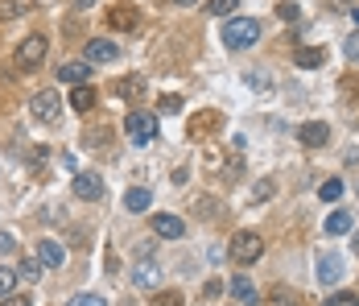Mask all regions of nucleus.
Returning a JSON list of instances; mask_svg holds the SVG:
<instances>
[{
	"instance_id": "obj_24",
	"label": "nucleus",
	"mask_w": 359,
	"mask_h": 306,
	"mask_svg": "<svg viewBox=\"0 0 359 306\" xmlns=\"http://www.w3.org/2000/svg\"><path fill=\"white\" fill-rule=\"evenodd\" d=\"M17 278L37 282V278H41V261H37V257H25V261H21V269H17Z\"/></svg>"
},
{
	"instance_id": "obj_28",
	"label": "nucleus",
	"mask_w": 359,
	"mask_h": 306,
	"mask_svg": "<svg viewBox=\"0 0 359 306\" xmlns=\"http://www.w3.org/2000/svg\"><path fill=\"white\" fill-rule=\"evenodd\" d=\"M277 12H281L285 21H298V17H302V8H298L294 0H281V4H277Z\"/></svg>"
},
{
	"instance_id": "obj_12",
	"label": "nucleus",
	"mask_w": 359,
	"mask_h": 306,
	"mask_svg": "<svg viewBox=\"0 0 359 306\" xmlns=\"http://www.w3.org/2000/svg\"><path fill=\"white\" fill-rule=\"evenodd\" d=\"M339 278H343V257H335V253L318 257V282H322V286H335Z\"/></svg>"
},
{
	"instance_id": "obj_14",
	"label": "nucleus",
	"mask_w": 359,
	"mask_h": 306,
	"mask_svg": "<svg viewBox=\"0 0 359 306\" xmlns=\"http://www.w3.org/2000/svg\"><path fill=\"white\" fill-rule=\"evenodd\" d=\"M37 261H41L45 269H62V261H66V249H62L58 240H41V249H37Z\"/></svg>"
},
{
	"instance_id": "obj_4",
	"label": "nucleus",
	"mask_w": 359,
	"mask_h": 306,
	"mask_svg": "<svg viewBox=\"0 0 359 306\" xmlns=\"http://www.w3.org/2000/svg\"><path fill=\"white\" fill-rule=\"evenodd\" d=\"M153 137H157V116L145 112V108L128 112V141H132V145H149Z\"/></svg>"
},
{
	"instance_id": "obj_15",
	"label": "nucleus",
	"mask_w": 359,
	"mask_h": 306,
	"mask_svg": "<svg viewBox=\"0 0 359 306\" xmlns=\"http://www.w3.org/2000/svg\"><path fill=\"white\" fill-rule=\"evenodd\" d=\"M136 21H141V17H136L132 4H116V8L107 12V25H112V29H136Z\"/></svg>"
},
{
	"instance_id": "obj_42",
	"label": "nucleus",
	"mask_w": 359,
	"mask_h": 306,
	"mask_svg": "<svg viewBox=\"0 0 359 306\" xmlns=\"http://www.w3.org/2000/svg\"><path fill=\"white\" fill-rule=\"evenodd\" d=\"M351 245H356V253H359V232H356V240H351Z\"/></svg>"
},
{
	"instance_id": "obj_21",
	"label": "nucleus",
	"mask_w": 359,
	"mask_h": 306,
	"mask_svg": "<svg viewBox=\"0 0 359 306\" xmlns=\"http://www.w3.org/2000/svg\"><path fill=\"white\" fill-rule=\"evenodd\" d=\"M351 232V211H335L327 220V236H347Z\"/></svg>"
},
{
	"instance_id": "obj_16",
	"label": "nucleus",
	"mask_w": 359,
	"mask_h": 306,
	"mask_svg": "<svg viewBox=\"0 0 359 306\" xmlns=\"http://www.w3.org/2000/svg\"><path fill=\"white\" fill-rule=\"evenodd\" d=\"M153 232L165 236V240H178V236L186 232V224H182L178 216H153Z\"/></svg>"
},
{
	"instance_id": "obj_17",
	"label": "nucleus",
	"mask_w": 359,
	"mask_h": 306,
	"mask_svg": "<svg viewBox=\"0 0 359 306\" xmlns=\"http://www.w3.org/2000/svg\"><path fill=\"white\" fill-rule=\"evenodd\" d=\"M294 62H298V66H306V70H314V66H322V62H327V54H322L318 46H298V50H294Z\"/></svg>"
},
{
	"instance_id": "obj_38",
	"label": "nucleus",
	"mask_w": 359,
	"mask_h": 306,
	"mask_svg": "<svg viewBox=\"0 0 359 306\" xmlns=\"http://www.w3.org/2000/svg\"><path fill=\"white\" fill-rule=\"evenodd\" d=\"M223 294V282H207V290H203V298H219Z\"/></svg>"
},
{
	"instance_id": "obj_22",
	"label": "nucleus",
	"mask_w": 359,
	"mask_h": 306,
	"mask_svg": "<svg viewBox=\"0 0 359 306\" xmlns=\"http://www.w3.org/2000/svg\"><path fill=\"white\" fill-rule=\"evenodd\" d=\"M265 303H269V306H298V294H294L289 286H273Z\"/></svg>"
},
{
	"instance_id": "obj_20",
	"label": "nucleus",
	"mask_w": 359,
	"mask_h": 306,
	"mask_svg": "<svg viewBox=\"0 0 359 306\" xmlns=\"http://www.w3.org/2000/svg\"><path fill=\"white\" fill-rule=\"evenodd\" d=\"M70 108H74V112H91V108H95V91H91L87 83L74 87V91H70Z\"/></svg>"
},
{
	"instance_id": "obj_5",
	"label": "nucleus",
	"mask_w": 359,
	"mask_h": 306,
	"mask_svg": "<svg viewBox=\"0 0 359 306\" xmlns=\"http://www.w3.org/2000/svg\"><path fill=\"white\" fill-rule=\"evenodd\" d=\"M219 128H223V112H219V108H203V112H194L190 124H186V133H190L194 141H207V137L219 133Z\"/></svg>"
},
{
	"instance_id": "obj_39",
	"label": "nucleus",
	"mask_w": 359,
	"mask_h": 306,
	"mask_svg": "<svg viewBox=\"0 0 359 306\" xmlns=\"http://www.w3.org/2000/svg\"><path fill=\"white\" fill-rule=\"evenodd\" d=\"M0 306H33V303H29L25 294H8V298H4V303H0Z\"/></svg>"
},
{
	"instance_id": "obj_29",
	"label": "nucleus",
	"mask_w": 359,
	"mask_h": 306,
	"mask_svg": "<svg viewBox=\"0 0 359 306\" xmlns=\"http://www.w3.org/2000/svg\"><path fill=\"white\" fill-rule=\"evenodd\" d=\"M45 157H50V153H45V145H37V149H33V153H29V170H33V174H37V170H41V166H45Z\"/></svg>"
},
{
	"instance_id": "obj_41",
	"label": "nucleus",
	"mask_w": 359,
	"mask_h": 306,
	"mask_svg": "<svg viewBox=\"0 0 359 306\" xmlns=\"http://www.w3.org/2000/svg\"><path fill=\"white\" fill-rule=\"evenodd\" d=\"M174 4H198V0H174Z\"/></svg>"
},
{
	"instance_id": "obj_8",
	"label": "nucleus",
	"mask_w": 359,
	"mask_h": 306,
	"mask_svg": "<svg viewBox=\"0 0 359 306\" xmlns=\"http://www.w3.org/2000/svg\"><path fill=\"white\" fill-rule=\"evenodd\" d=\"M298 141H302L306 149H322V145L331 141V128H327L322 120H306V124L298 128Z\"/></svg>"
},
{
	"instance_id": "obj_30",
	"label": "nucleus",
	"mask_w": 359,
	"mask_h": 306,
	"mask_svg": "<svg viewBox=\"0 0 359 306\" xmlns=\"http://www.w3.org/2000/svg\"><path fill=\"white\" fill-rule=\"evenodd\" d=\"M153 306H182V294H178V290H165V294L153 298Z\"/></svg>"
},
{
	"instance_id": "obj_40",
	"label": "nucleus",
	"mask_w": 359,
	"mask_h": 306,
	"mask_svg": "<svg viewBox=\"0 0 359 306\" xmlns=\"http://www.w3.org/2000/svg\"><path fill=\"white\" fill-rule=\"evenodd\" d=\"M91 4H95V0H70V8H74V12H87Z\"/></svg>"
},
{
	"instance_id": "obj_2",
	"label": "nucleus",
	"mask_w": 359,
	"mask_h": 306,
	"mask_svg": "<svg viewBox=\"0 0 359 306\" xmlns=\"http://www.w3.org/2000/svg\"><path fill=\"white\" fill-rule=\"evenodd\" d=\"M227 253H232V261H236V265H252V261H260L265 240H260L256 232H236V236H232V245H227Z\"/></svg>"
},
{
	"instance_id": "obj_10",
	"label": "nucleus",
	"mask_w": 359,
	"mask_h": 306,
	"mask_svg": "<svg viewBox=\"0 0 359 306\" xmlns=\"http://www.w3.org/2000/svg\"><path fill=\"white\" fill-rule=\"evenodd\" d=\"M132 282H136L141 290L161 286V265H157V261H149V257H145V261H136V265H132Z\"/></svg>"
},
{
	"instance_id": "obj_35",
	"label": "nucleus",
	"mask_w": 359,
	"mask_h": 306,
	"mask_svg": "<svg viewBox=\"0 0 359 306\" xmlns=\"http://www.w3.org/2000/svg\"><path fill=\"white\" fill-rule=\"evenodd\" d=\"M215 207H219L215 199H203V203H198V216H203V220H215V216H219Z\"/></svg>"
},
{
	"instance_id": "obj_34",
	"label": "nucleus",
	"mask_w": 359,
	"mask_h": 306,
	"mask_svg": "<svg viewBox=\"0 0 359 306\" xmlns=\"http://www.w3.org/2000/svg\"><path fill=\"white\" fill-rule=\"evenodd\" d=\"M343 54H347L351 62H359V29H356V33H351V37H347V46H343Z\"/></svg>"
},
{
	"instance_id": "obj_6",
	"label": "nucleus",
	"mask_w": 359,
	"mask_h": 306,
	"mask_svg": "<svg viewBox=\"0 0 359 306\" xmlns=\"http://www.w3.org/2000/svg\"><path fill=\"white\" fill-rule=\"evenodd\" d=\"M29 112H33L41 124H54V120L62 116V99H58V91H33Z\"/></svg>"
},
{
	"instance_id": "obj_27",
	"label": "nucleus",
	"mask_w": 359,
	"mask_h": 306,
	"mask_svg": "<svg viewBox=\"0 0 359 306\" xmlns=\"http://www.w3.org/2000/svg\"><path fill=\"white\" fill-rule=\"evenodd\" d=\"M12 286H17V274H12L8 265H0V298H8V294H12Z\"/></svg>"
},
{
	"instance_id": "obj_31",
	"label": "nucleus",
	"mask_w": 359,
	"mask_h": 306,
	"mask_svg": "<svg viewBox=\"0 0 359 306\" xmlns=\"http://www.w3.org/2000/svg\"><path fill=\"white\" fill-rule=\"evenodd\" d=\"M322 306H359V298H356V294H331Z\"/></svg>"
},
{
	"instance_id": "obj_23",
	"label": "nucleus",
	"mask_w": 359,
	"mask_h": 306,
	"mask_svg": "<svg viewBox=\"0 0 359 306\" xmlns=\"http://www.w3.org/2000/svg\"><path fill=\"white\" fill-rule=\"evenodd\" d=\"M339 195H343V182H339V178H327V182L318 187V199H322V203H335Z\"/></svg>"
},
{
	"instance_id": "obj_33",
	"label": "nucleus",
	"mask_w": 359,
	"mask_h": 306,
	"mask_svg": "<svg viewBox=\"0 0 359 306\" xmlns=\"http://www.w3.org/2000/svg\"><path fill=\"white\" fill-rule=\"evenodd\" d=\"M273 191H277L273 182H256V191H252V199H256V203H265V199H273Z\"/></svg>"
},
{
	"instance_id": "obj_9",
	"label": "nucleus",
	"mask_w": 359,
	"mask_h": 306,
	"mask_svg": "<svg viewBox=\"0 0 359 306\" xmlns=\"http://www.w3.org/2000/svg\"><path fill=\"white\" fill-rule=\"evenodd\" d=\"M74 195H79V199H87V203H95V199L103 195V178H99V174H91V170L74 174Z\"/></svg>"
},
{
	"instance_id": "obj_3",
	"label": "nucleus",
	"mask_w": 359,
	"mask_h": 306,
	"mask_svg": "<svg viewBox=\"0 0 359 306\" xmlns=\"http://www.w3.org/2000/svg\"><path fill=\"white\" fill-rule=\"evenodd\" d=\"M45 46H50V41H45L41 33L21 37V41H17V66H21V70H37V66L45 62Z\"/></svg>"
},
{
	"instance_id": "obj_26",
	"label": "nucleus",
	"mask_w": 359,
	"mask_h": 306,
	"mask_svg": "<svg viewBox=\"0 0 359 306\" xmlns=\"http://www.w3.org/2000/svg\"><path fill=\"white\" fill-rule=\"evenodd\" d=\"M248 87H252V91H269V87H273V79H269L265 70H248Z\"/></svg>"
},
{
	"instance_id": "obj_19",
	"label": "nucleus",
	"mask_w": 359,
	"mask_h": 306,
	"mask_svg": "<svg viewBox=\"0 0 359 306\" xmlns=\"http://www.w3.org/2000/svg\"><path fill=\"white\" fill-rule=\"evenodd\" d=\"M116 91H120L124 99H141V95H145V79H141V75H128V79L116 83Z\"/></svg>"
},
{
	"instance_id": "obj_7",
	"label": "nucleus",
	"mask_w": 359,
	"mask_h": 306,
	"mask_svg": "<svg viewBox=\"0 0 359 306\" xmlns=\"http://www.w3.org/2000/svg\"><path fill=\"white\" fill-rule=\"evenodd\" d=\"M116 58H120V46H116V41H103V37H91V41H87L83 62L95 66V62H116Z\"/></svg>"
},
{
	"instance_id": "obj_32",
	"label": "nucleus",
	"mask_w": 359,
	"mask_h": 306,
	"mask_svg": "<svg viewBox=\"0 0 359 306\" xmlns=\"http://www.w3.org/2000/svg\"><path fill=\"white\" fill-rule=\"evenodd\" d=\"M161 112H165V116L182 112V99H178V95H161Z\"/></svg>"
},
{
	"instance_id": "obj_11",
	"label": "nucleus",
	"mask_w": 359,
	"mask_h": 306,
	"mask_svg": "<svg viewBox=\"0 0 359 306\" xmlns=\"http://www.w3.org/2000/svg\"><path fill=\"white\" fill-rule=\"evenodd\" d=\"M232 298H236L240 306H256L260 303V290H256L244 274H236V278H232Z\"/></svg>"
},
{
	"instance_id": "obj_1",
	"label": "nucleus",
	"mask_w": 359,
	"mask_h": 306,
	"mask_svg": "<svg viewBox=\"0 0 359 306\" xmlns=\"http://www.w3.org/2000/svg\"><path fill=\"white\" fill-rule=\"evenodd\" d=\"M260 41V21H252V17H232L227 25H223V46L227 50H248V46H256Z\"/></svg>"
},
{
	"instance_id": "obj_36",
	"label": "nucleus",
	"mask_w": 359,
	"mask_h": 306,
	"mask_svg": "<svg viewBox=\"0 0 359 306\" xmlns=\"http://www.w3.org/2000/svg\"><path fill=\"white\" fill-rule=\"evenodd\" d=\"M70 306H107V303H103L99 294H79V298H74Z\"/></svg>"
},
{
	"instance_id": "obj_18",
	"label": "nucleus",
	"mask_w": 359,
	"mask_h": 306,
	"mask_svg": "<svg viewBox=\"0 0 359 306\" xmlns=\"http://www.w3.org/2000/svg\"><path fill=\"white\" fill-rule=\"evenodd\" d=\"M149 203H153V195H149L145 187H132V191H124V207H128L132 216H141V211H149Z\"/></svg>"
},
{
	"instance_id": "obj_13",
	"label": "nucleus",
	"mask_w": 359,
	"mask_h": 306,
	"mask_svg": "<svg viewBox=\"0 0 359 306\" xmlns=\"http://www.w3.org/2000/svg\"><path fill=\"white\" fill-rule=\"evenodd\" d=\"M87 75H91V62H62V66H58V79L70 83V87H83Z\"/></svg>"
},
{
	"instance_id": "obj_25",
	"label": "nucleus",
	"mask_w": 359,
	"mask_h": 306,
	"mask_svg": "<svg viewBox=\"0 0 359 306\" xmlns=\"http://www.w3.org/2000/svg\"><path fill=\"white\" fill-rule=\"evenodd\" d=\"M236 8H240V0H211L207 4V12H215V17H232Z\"/></svg>"
},
{
	"instance_id": "obj_37",
	"label": "nucleus",
	"mask_w": 359,
	"mask_h": 306,
	"mask_svg": "<svg viewBox=\"0 0 359 306\" xmlns=\"http://www.w3.org/2000/svg\"><path fill=\"white\" fill-rule=\"evenodd\" d=\"M17 249V236L12 232H0V253H12Z\"/></svg>"
}]
</instances>
